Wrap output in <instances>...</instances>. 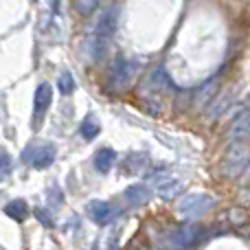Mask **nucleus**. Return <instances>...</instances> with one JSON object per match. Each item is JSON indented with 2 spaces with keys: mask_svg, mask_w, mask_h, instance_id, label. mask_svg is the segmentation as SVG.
<instances>
[{
  "mask_svg": "<svg viewBox=\"0 0 250 250\" xmlns=\"http://www.w3.org/2000/svg\"><path fill=\"white\" fill-rule=\"evenodd\" d=\"M200 226L195 224H182L180 229H176L171 235L167 237V248L169 250H185L193 244L200 242Z\"/></svg>",
  "mask_w": 250,
  "mask_h": 250,
  "instance_id": "39448f33",
  "label": "nucleus"
},
{
  "mask_svg": "<svg viewBox=\"0 0 250 250\" xmlns=\"http://www.w3.org/2000/svg\"><path fill=\"white\" fill-rule=\"evenodd\" d=\"M213 90H215V82H208L207 88H204V90L198 95V104H200V105L207 104V99H211V92H213Z\"/></svg>",
  "mask_w": 250,
  "mask_h": 250,
  "instance_id": "412c9836",
  "label": "nucleus"
},
{
  "mask_svg": "<svg viewBox=\"0 0 250 250\" xmlns=\"http://www.w3.org/2000/svg\"><path fill=\"white\" fill-rule=\"evenodd\" d=\"M101 0H75V9H77V13H82V16H88V13H92L97 7H99Z\"/></svg>",
  "mask_w": 250,
  "mask_h": 250,
  "instance_id": "f3484780",
  "label": "nucleus"
},
{
  "mask_svg": "<svg viewBox=\"0 0 250 250\" xmlns=\"http://www.w3.org/2000/svg\"><path fill=\"white\" fill-rule=\"evenodd\" d=\"M4 213H7L11 220L22 222V220L26 217V213H29V208H26V202H24V200H11V202L4 207Z\"/></svg>",
  "mask_w": 250,
  "mask_h": 250,
  "instance_id": "ddd939ff",
  "label": "nucleus"
},
{
  "mask_svg": "<svg viewBox=\"0 0 250 250\" xmlns=\"http://www.w3.org/2000/svg\"><path fill=\"white\" fill-rule=\"evenodd\" d=\"M138 73V64L134 60H129V57H117V60L112 62V66H110V73H108V82L112 88H117V90H123V88H127L129 83H132L134 75Z\"/></svg>",
  "mask_w": 250,
  "mask_h": 250,
  "instance_id": "20e7f679",
  "label": "nucleus"
},
{
  "mask_svg": "<svg viewBox=\"0 0 250 250\" xmlns=\"http://www.w3.org/2000/svg\"><path fill=\"white\" fill-rule=\"evenodd\" d=\"M57 88H60L62 95H73V90H75V77L68 73V70L60 75V79H57Z\"/></svg>",
  "mask_w": 250,
  "mask_h": 250,
  "instance_id": "dca6fc26",
  "label": "nucleus"
},
{
  "mask_svg": "<svg viewBox=\"0 0 250 250\" xmlns=\"http://www.w3.org/2000/svg\"><path fill=\"white\" fill-rule=\"evenodd\" d=\"M248 136H250V101L246 108L233 119V123H230V127H229V138L233 143L244 141V138H248Z\"/></svg>",
  "mask_w": 250,
  "mask_h": 250,
  "instance_id": "6e6552de",
  "label": "nucleus"
},
{
  "mask_svg": "<svg viewBox=\"0 0 250 250\" xmlns=\"http://www.w3.org/2000/svg\"><path fill=\"white\" fill-rule=\"evenodd\" d=\"M24 160L35 169H46L55 160V147L53 145H35L24 151Z\"/></svg>",
  "mask_w": 250,
  "mask_h": 250,
  "instance_id": "423d86ee",
  "label": "nucleus"
},
{
  "mask_svg": "<svg viewBox=\"0 0 250 250\" xmlns=\"http://www.w3.org/2000/svg\"><path fill=\"white\" fill-rule=\"evenodd\" d=\"M125 202L129 204V207H143V204L149 200V191L145 189L143 185H134V187H129L127 191H125Z\"/></svg>",
  "mask_w": 250,
  "mask_h": 250,
  "instance_id": "9b49d317",
  "label": "nucleus"
},
{
  "mask_svg": "<svg viewBox=\"0 0 250 250\" xmlns=\"http://www.w3.org/2000/svg\"><path fill=\"white\" fill-rule=\"evenodd\" d=\"M127 165L134 173H145L147 167H149V158L145 154H134V156H129Z\"/></svg>",
  "mask_w": 250,
  "mask_h": 250,
  "instance_id": "2eb2a0df",
  "label": "nucleus"
},
{
  "mask_svg": "<svg viewBox=\"0 0 250 250\" xmlns=\"http://www.w3.org/2000/svg\"><path fill=\"white\" fill-rule=\"evenodd\" d=\"M114 160H117V154H114L112 149H101V151H97V156H95V167H97V171L108 173L110 169H112Z\"/></svg>",
  "mask_w": 250,
  "mask_h": 250,
  "instance_id": "f8f14e48",
  "label": "nucleus"
},
{
  "mask_svg": "<svg viewBox=\"0 0 250 250\" xmlns=\"http://www.w3.org/2000/svg\"><path fill=\"white\" fill-rule=\"evenodd\" d=\"M246 220H248V213L244 211V208H233V211H230V222H233V224H244Z\"/></svg>",
  "mask_w": 250,
  "mask_h": 250,
  "instance_id": "aec40b11",
  "label": "nucleus"
},
{
  "mask_svg": "<svg viewBox=\"0 0 250 250\" xmlns=\"http://www.w3.org/2000/svg\"><path fill=\"white\" fill-rule=\"evenodd\" d=\"M99 121H97L95 117H86L82 121V127H79V132H82V136L86 138V141H90V138H95L97 134H99Z\"/></svg>",
  "mask_w": 250,
  "mask_h": 250,
  "instance_id": "4468645a",
  "label": "nucleus"
},
{
  "mask_svg": "<svg viewBox=\"0 0 250 250\" xmlns=\"http://www.w3.org/2000/svg\"><path fill=\"white\" fill-rule=\"evenodd\" d=\"M9 171H11V158H9L7 151H0V180H4Z\"/></svg>",
  "mask_w": 250,
  "mask_h": 250,
  "instance_id": "6ab92c4d",
  "label": "nucleus"
},
{
  "mask_svg": "<svg viewBox=\"0 0 250 250\" xmlns=\"http://www.w3.org/2000/svg\"><path fill=\"white\" fill-rule=\"evenodd\" d=\"M88 215L92 217V222L105 226L119 215V208L112 207L110 202H101V200H95V202L88 204Z\"/></svg>",
  "mask_w": 250,
  "mask_h": 250,
  "instance_id": "0eeeda50",
  "label": "nucleus"
},
{
  "mask_svg": "<svg viewBox=\"0 0 250 250\" xmlns=\"http://www.w3.org/2000/svg\"><path fill=\"white\" fill-rule=\"evenodd\" d=\"M35 217H38L40 222H42L44 226H51L53 224V220H51V215H48L46 211H44V208H38V211H35Z\"/></svg>",
  "mask_w": 250,
  "mask_h": 250,
  "instance_id": "4be33fe9",
  "label": "nucleus"
},
{
  "mask_svg": "<svg viewBox=\"0 0 250 250\" xmlns=\"http://www.w3.org/2000/svg\"><path fill=\"white\" fill-rule=\"evenodd\" d=\"M147 86H151L154 90H160V88L167 86V77H165L163 68L154 70V75H149V79H147Z\"/></svg>",
  "mask_w": 250,
  "mask_h": 250,
  "instance_id": "a211bd4d",
  "label": "nucleus"
},
{
  "mask_svg": "<svg viewBox=\"0 0 250 250\" xmlns=\"http://www.w3.org/2000/svg\"><path fill=\"white\" fill-rule=\"evenodd\" d=\"M248 160H250L248 147L244 145L242 141L233 143V145L229 147V151H226L224 160H222V173H224V176H229V178L239 176V173L248 167Z\"/></svg>",
  "mask_w": 250,
  "mask_h": 250,
  "instance_id": "7ed1b4c3",
  "label": "nucleus"
},
{
  "mask_svg": "<svg viewBox=\"0 0 250 250\" xmlns=\"http://www.w3.org/2000/svg\"><path fill=\"white\" fill-rule=\"evenodd\" d=\"M246 176H248V178H250V167H248V173H246Z\"/></svg>",
  "mask_w": 250,
  "mask_h": 250,
  "instance_id": "5701e85b",
  "label": "nucleus"
},
{
  "mask_svg": "<svg viewBox=\"0 0 250 250\" xmlns=\"http://www.w3.org/2000/svg\"><path fill=\"white\" fill-rule=\"evenodd\" d=\"M154 185H156L158 195H160V198H165V200L176 198V195L180 193V189H182L180 182L173 180V178H169V173H156V176H154Z\"/></svg>",
  "mask_w": 250,
  "mask_h": 250,
  "instance_id": "9d476101",
  "label": "nucleus"
},
{
  "mask_svg": "<svg viewBox=\"0 0 250 250\" xmlns=\"http://www.w3.org/2000/svg\"><path fill=\"white\" fill-rule=\"evenodd\" d=\"M215 204V200L211 195H204V193H187L185 198H180L178 202L176 211L182 220H198L202 217L204 213H208Z\"/></svg>",
  "mask_w": 250,
  "mask_h": 250,
  "instance_id": "f03ea898",
  "label": "nucleus"
},
{
  "mask_svg": "<svg viewBox=\"0 0 250 250\" xmlns=\"http://www.w3.org/2000/svg\"><path fill=\"white\" fill-rule=\"evenodd\" d=\"M53 101V88L51 83H40L38 90H35V99H33V110H35V123L42 121L44 112L48 110V105H51Z\"/></svg>",
  "mask_w": 250,
  "mask_h": 250,
  "instance_id": "1a4fd4ad",
  "label": "nucleus"
},
{
  "mask_svg": "<svg viewBox=\"0 0 250 250\" xmlns=\"http://www.w3.org/2000/svg\"><path fill=\"white\" fill-rule=\"evenodd\" d=\"M117 24H119V4H110L101 11L99 20L95 26V38H92V55L99 60L105 55V51L112 44V38L117 33Z\"/></svg>",
  "mask_w": 250,
  "mask_h": 250,
  "instance_id": "f257e3e1",
  "label": "nucleus"
}]
</instances>
